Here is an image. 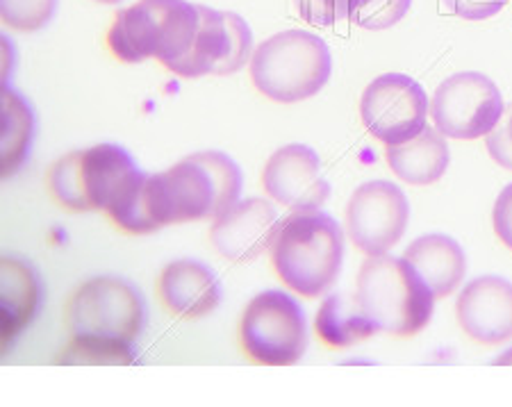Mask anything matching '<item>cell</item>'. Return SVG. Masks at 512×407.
I'll use <instances>...</instances> for the list:
<instances>
[{"mask_svg":"<svg viewBox=\"0 0 512 407\" xmlns=\"http://www.w3.org/2000/svg\"><path fill=\"white\" fill-rule=\"evenodd\" d=\"M355 296L376 332L399 339L419 335L435 312V294L415 267L390 253L362 262Z\"/></svg>","mask_w":512,"mask_h":407,"instance_id":"4","label":"cell"},{"mask_svg":"<svg viewBox=\"0 0 512 407\" xmlns=\"http://www.w3.org/2000/svg\"><path fill=\"white\" fill-rule=\"evenodd\" d=\"M503 96L483 73L462 71L442 82L431 101L435 128L444 137L472 141L494 130L503 116Z\"/></svg>","mask_w":512,"mask_h":407,"instance_id":"9","label":"cell"},{"mask_svg":"<svg viewBox=\"0 0 512 407\" xmlns=\"http://www.w3.org/2000/svg\"><path fill=\"white\" fill-rule=\"evenodd\" d=\"M249 64L255 89L287 105L317 96L333 73L328 44L308 30H285L264 39Z\"/></svg>","mask_w":512,"mask_h":407,"instance_id":"6","label":"cell"},{"mask_svg":"<svg viewBox=\"0 0 512 407\" xmlns=\"http://www.w3.org/2000/svg\"><path fill=\"white\" fill-rule=\"evenodd\" d=\"M144 176L126 148L96 144L57 160L48 173V189L71 212H110Z\"/></svg>","mask_w":512,"mask_h":407,"instance_id":"5","label":"cell"},{"mask_svg":"<svg viewBox=\"0 0 512 407\" xmlns=\"http://www.w3.org/2000/svg\"><path fill=\"white\" fill-rule=\"evenodd\" d=\"M426 89L403 73H385L371 80L360 98V116L365 128L387 146L415 139L428 126Z\"/></svg>","mask_w":512,"mask_h":407,"instance_id":"10","label":"cell"},{"mask_svg":"<svg viewBox=\"0 0 512 407\" xmlns=\"http://www.w3.org/2000/svg\"><path fill=\"white\" fill-rule=\"evenodd\" d=\"M96 3H103V5H112V3H121V0H96Z\"/></svg>","mask_w":512,"mask_h":407,"instance_id":"30","label":"cell"},{"mask_svg":"<svg viewBox=\"0 0 512 407\" xmlns=\"http://www.w3.org/2000/svg\"><path fill=\"white\" fill-rule=\"evenodd\" d=\"M253 57V32L235 12H217L198 5V30L192 48L173 73L194 80L203 76H233Z\"/></svg>","mask_w":512,"mask_h":407,"instance_id":"12","label":"cell"},{"mask_svg":"<svg viewBox=\"0 0 512 407\" xmlns=\"http://www.w3.org/2000/svg\"><path fill=\"white\" fill-rule=\"evenodd\" d=\"M460 330L481 346H501L512 339V282L481 276L467 282L456 301Z\"/></svg>","mask_w":512,"mask_h":407,"instance_id":"15","label":"cell"},{"mask_svg":"<svg viewBox=\"0 0 512 407\" xmlns=\"http://www.w3.org/2000/svg\"><path fill=\"white\" fill-rule=\"evenodd\" d=\"M315 332L321 342L330 348H337V351L362 344L369 337L378 335L367 314L362 312L358 296L346 292L330 294L321 303L315 317Z\"/></svg>","mask_w":512,"mask_h":407,"instance_id":"20","label":"cell"},{"mask_svg":"<svg viewBox=\"0 0 512 407\" xmlns=\"http://www.w3.org/2000/svg\"><path fill=\"white\" fill-rule=\"evenodd\" d=\"M442 7L451 14L467 21H485L497 16L508 0H440Z\"/></svg>","mask_w":512,"mask_h":407,"instance_id":"27","label":"cell"},{"mask_svg":"<svg viewBox=\"0 0 512 407\" xmlns=\"http://www.w3.org/2000/svg\"><path fill=\"white\" fill-rule=\"evenodd\" d=\"M132 344L103 337H73V342L57 357V364H87V367H112V364H132Z\"/></svg>","mask_w":512,"mask_h":407,"instance_id":"22","label":"cell"},{"mask_svg":"<svg viewBox=\"0 0 512 407\" xmlns=\"http://www.w3.org/2000/svg\"><path fill=\"white\" fill-rule=\"evenodd\" d=\"M412 0H351L349 21L365 30H387L403 21Z\"/></svg>","mask_w":512,"mask_h":407,"instance_id":"23","label":"cell"},{"mask_svg":"<svg viewBox=\"0 0 512 407\" xmlns=\"http://www.w3.org/2000/svg\"><path fill=\"white\" fill-rule=\"evenodd\" d=\"M262 187L289 210H319L330 198V182L321 173L319 155L305 144H287L269 157Z\"/></svg>","mask_w":512,"mask_h":407,"instance_id":"13","label":"cell"},{"mask_svg":"<svg viewBox=\"0 0 512 407\" xmlns=\"http://www.w3.org/2000/svg\"><path fill=\"white\" fill-rule=\"evenodd\" d=\"M242 169L221 151L185 157L171 169L144 176L107 217L128 235H148L164 226L217 219L242 194Z\"/></svg>","mask_w":512,"mask_h":407,"instance_id":"1","label":"cell"},{"mask_svg":"<svg viewBox=\"0 0 512 407\" xmlns=\"http://www.w3.org/2000/svg\"><path fill=\"white\" fill-rule=\"evenodd\" d=\"M299 16L317 28H330L340 21H349L351 0H294Z\"/></svg>","mask_w":512,"mask_h":407,"instance_id":"25","label":"cell"},{"mask_svg":"<svg viewBox=\"0 0 512 407\" xmlns=\"http://www.w3.org/2000/svg\"><path fill=\"white\" fill-rule=\"evenodd\" d=\"M492 364L494 367H512V348H506Z\"/></svg>","mask_w":512,"mask_h":407,"instance_id":"29","label":"cell"},{"mask_svg":"<svg viewBox=\"0 0 512 407\" xmlns=\"http://www.w3.org/2000/svg\"><path fill=\"white\" fill-rule=\"evenodd\" d=\"M403 257L415 267L435 298H449L465 280V251L449 235L431 232V235L419 237L406 248Z\"/></svg>","mask_w":512,"mask_h":407,"instance_id":"17","label":"cell"},{"mask_svg":"<svg viewBox=\"0 0 512 407\" xmlns=\"http://www.w3.org/2000/svg\"><path fill=\"white\" fill-rule=\"evenodd\" d=\"M239 344L255 364L292 367L310 344L303 307L280 289H267L253 296L239 321Z\"/></svg>","mask_w":512,"mask_h":407,"instance_id":"7","label":"cell"},{"mask_svg":"<svg viewBox=\"0 0 512 407\" xmlns=\"http://www.w3.org/2000/svg\"><path fill=\"white\" fill-rule=\"evenodd\" d=\"M385 160L394 176L401 178L406 185L428 187L435 185L447 173L451 153L447 137L437 128L426 126L415 139L387 148Z\"/></svg>","mask_w":512,"mask_h":407,"instance_id":"18","label":"cell"},{"mask_svg":"<svg viewBox=\"0 0 512 407\" xmlns=\"http://www.w3.org/2000/svg\"><path fill=\"white\" fill-rule=\"evenodd\" d=\"M278 221L274 203L264 198H246L214 219L210 242L214 251L230 262H253L271 248Z\"/></svg>","mask_w":512,"mask_h":407,"instance_id":"14","label":"cell"},{"mask_svg":"<svg viewBox=\"0 0 512 407\" xmlns=\"http://www.w3.org/2000/svg\"><path fill=\"white\" fill-rule=\"evenodd\" d=\"M344 217L353 246L367 257H376L390 253L406 235L410 203L394 182L371 180L353 191Z\"/></svg>","mask_w":512,"mask_h":407,"instance_id":"11","label":"cell"},{"mask_svg":"<svg viewBox=\"0 0 512 407\" xmlns=\"http://www.w3.org/2000/svg\"><path fill=\"white\" fill-rule=\"evenodd\" d=\"M485 146L494 162L512 171V103L503 110V116L494 130L485 135Z\"/></svg>","mask_w":512,"mask_h":407,"instance_id":"26","label":"cell"},{"mask_svg":"<svg viewBox=\"0 0 512 407\" xmlns=\"http://www.w3.org/2000/svg\"><path fill=\"white\" fill-rule=\"evenodd\" d=\"M492 226L501 244L512 251V182L503 187V191L494 203L492 210Z\"/></svg>","mask_w":512,"mask_h":407,"instance_id":"28","label":"cell"},{"mask_svg":"<svg viewBox=\"0 0 512 407\" xmlns=\"http://www.w3.org/2000/svg\"><path fill=\"white\" fill-rule=\"evenodd\" d=\"M35 139V112L19 91L3 87V176L10 178L28 160Z\"/></svg>","mask_w":512,"mask_h":407,"instance_id":"21","label":"cell"},{"mask_svg":"<svg viewBox=\"0 0 512 407\" xmlns=\"http://www.w3.org/2000/svg\"><path fill=\"white\" fill-rule=\"evenodd\" d=\"M162 305L180 319H203L221 305L224 287L208 264L185 257L162 269L158 280Z\"/></svg>","mask_w":512,"mask_h":407,"instance_id":"16","label":"cell"},{"mask_svg":"<svg viewBox=\"0 0 512 407\" xmlns=\"http://www.w3.org/2000/svg\"><path fill=\"white\" fill-rule=\"evenodd\" d=\"M144 326V296L126 278L98 276L82 282L66 305V328L73 337H103L135 344Z\"/></svg>","mask_w":512,"mask_h":407,"instance_id":"8","label":"cell"},{"mask_svg":"<svg viewBox=\"0 0 512 407\" xmlns=\"http://www.w3.org/2000/svg\"><path fill=\"white\" fill-rule=\"evenodd\" d=\"M57 0H0V16L7 28L37 32L53 21Z\"/></svg>","mask_w":512,"mask_h":407,"instance_id":"24","label":"cell"},{"mask_svg":"<svg viewBox=\"0 0 512 407\" xmlns=\"http://www.w3.org/2000/svg\"><path fill=\"white\" fill-rule=\"evenodd\" d=\"M269 253L278 278L294 294L319 298L342 273L344 232L326 212L292 210L278 221Z\"/></svg>","mask_w":512,"mask_h":407,"instance_id":"2","label":"cell"},{"mask_svg":"<svg viewBox=\"0 0 512 407\" xmlns=\"http://www.w3.org/2000/svg\"><path fill=\"white\" fill-rule=\"evenodd\" d=\"M198 30V5L189 0H137L117 14L107 46L123 64L158 60L169 71L183 62Z\"/></svg>","mask_w":512,"mask_h":407,"instance_id":"3","label":"cell"},{"mask_svg":"<svg viewBox=\"0 0 512 407\" xmlns=\"http://www.w3.org/2000/svg\"><path fill=\"white\" fill-rule=\"evenodd\" d=\"M0 285H3V348L12 346L16 337L26 330L41 307V282L37 271L28 262L16 257H3L0 264Z\"/></svg>","mask_w":512,"mask_h":407,"instance_id":"19","label":"cell"}]
</instances>
